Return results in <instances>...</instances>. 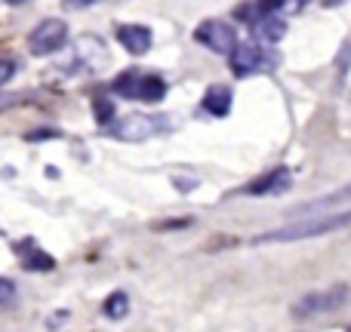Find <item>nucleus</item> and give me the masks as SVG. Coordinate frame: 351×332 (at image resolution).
<instances>
[{
    "label": "nucleus",
    "instance_id": "nucleus-10",
    "mask_svg": "<svg viewBox=\"0 0 351 332\" xmlns=\"http://www.w3.org/2000/svg\"><path fill=\"white\" fill-rule=\"evenodd\" d=\"M204 111L213 117H225L231 111V90L228 86H210L204 96Z\"/></svg>",
    "mask_w": 351,
    "mask_h": 332
},
{
    "label": "nucleus",
    "instance_id": "nucleus-17",
    "mask_svg": "<svg viewBox=\"0 0 351 332\" xmlns=\"http://www.w3.org/2000/svg\"><path fill=\"white\" fill-rule=\"evenodd\" d=\"M12 290H16V286H12V280H6V277H0V305L6 302V298L12 296Z\"/></svg>",
    "mask_w": 351,
    "mask_h": 332
},
{
    "label": "nucleus",
    "instance_id": "nucleus-8",
    "mask_svg": "<svg viewBox=\"0 0 351 332\" xmlns=\"http://www.w3.org/2000/svg\"><path fill=\"white\" fill-rule=\"evenodd\" d=\"M158 133V123L152 117H142V114H130V117H121L114 127V136L121 142H145Z\"/></svg>",
    "mask_w": 351,
    "mask_h": 332
},
{
    "label": "nucleus",
    "instance_id": "nucleus-3",
    "mask_svg": "<svg viewBox=\"0 0 351 332\" xmlns=\"http://www.w3.org/2000/svg\"><path fill=\"white\" fill-rule=\"evenodd\" d=\"M194 40L200 43V47L213 49V53L219 55H231L237 47V31L231 22H222V18H206L204 25H197L194 28Z\"/></svg>",
    "mask_w": 351,
    "mask_h": 332
},
{
    "label": "nucleus",
    "instance_id": "nucleus-6",
    "mask_svg": "<svg viewBox=\"0 0 351 332\" xmlns=\"http://www.w3.org/2000/svg\"><path fill=\"white\" fill-rule=\"evenodd\" d=\"M228 65L231 71H234V77H250V74L262 71V65H265V53H262L259 43H237L234 53L228 55Z\"/></svg>",
    "mask_w": 351,
    "mask_h": 332
},
{
    "label": "nucleus",
    "instance_id": "nucleus-5",
    "mask_svg": "<svg viewBox=\"0 0 351 332\" xmlns=\"http://www.w3.org/2000/svg\"><path fill=\"white\" fill-rule=\"evenodd\" d=\"M346 298H348L346 286H336V290H330V292H308L305 298H299V302L293 305V314L311 317V314H324V311H336L346 305Z\"/></svg>",
    "mask_w": 351,
    "mask_h": 332
},
{
    "label": "nucleus",
    "instance_id": "nucleus-9",
    "mask_svg": "<svg viewBox=\"0 0 351 332\" xmlns=\"http://www.w3.org/2000/svg\"><path fill=\"white\" fill-rule=\"evenodd\" d=\"M117 40H121V47L127 49V53L133 55H145L148 49H152V31L145 28V25H121L117 28Z\"/></svg>",
    "mask_w": 351,
    "mask_h": 332
},
{
    "label": "nucleus",
    "instance_id": "nucleus-14",
    "mask_svg": "<svg viewBox=\"0 0 351 332\" xmlns=\"http://www.w3.org/2000/svg\"><path fill=\"white\" fill-rule=\"evenodd\" d=\"M25 268H28V271H37V274L53 271V268H56V259H53V255H47L43 249L28 246V255H25Z\"/></svg>",
    "mask_w": 351,
    "mask_h": 332
},
{
    "label": "nucleus",
    "instance_id": "nucleus-12",
    "mask_svg": "<svg viewBox=\"0 0 351 332\" xmlns=\"http://www.w3.org/2000/svg\"><path fill=\"white\" fill-rule=\"evenodd\" d=\"M77 55H80V62H84V65H90V68L102 65V62H105V43L96 40V37H84V40H80V47H77Z\"/></svg>",
    "mask_w": 351,
    "mask_h": 332
},
{
    "label": "nucleus",
    "instance_id": "nucleus-11",
    "mask_svg": "<svg viewBox=\"0 0 351 332\" xmlns=\"http://www.w3.org/2000/svg\"><path fill=\"white\" fill-rule=\"evenodd\" d=\"M253 28H256V37H259L262 43H278L280 37L287 34V22L278 16V12H268L262 22L253 25Z\"/></svg>",
    "mask_w": 351,
    "mask_h": 332
},
{
    "label": "nucleus",
    "instance_id": "nucleus-16",
    "mask_svg": "<svg viewBox=\"0 0 351 332\" xmlns=\"http://www.w3.org/2000/svg\"><path fill=\"white\" fill-rule=\"evenodd\" d=\"M12 74H16V62H12V59H0V86H3Z\"/></svg>",
    "mask_w": 351,
    "mask_h": 332
},
{
    "label": "nucleus",
    "instance_id": "nucleus-1",
    "mask_svg": "<svg viewBox=\"0 0 351 332\" xmlns=\"http://www.w3.org/2000/svg\"><path fill=\"white\" fill-rule=\"evenodd\" d=\"M351 225V212H339V216H317V218H299L278 231L259 234L253 243H296V240H311V237H324L342 231Z\"/></svg>",
    "mask_w": 351,
    "mask_h": 332
},
{
    "label": "nucleus",
    "instance_id": "nucleus-4",
    "mask_svg": "<svg viewBox=\"0 0 351 332\" xmlns=\"http://www.w3.org/2000/svg\"><path fill=\"white\" fill-rule=\"evenodd\" d=\"M68 40V25L62 18H43L28 34V53L31 55H53Z\"/></svg>",
    "mask_w": 351,
    "mask_h": 332
},
{
    "label": "nucleus",
    "instance_id": "nucleus-7",
    "mask_svg": "<svg viewBox=\"0 0 351 332\" xmlns=\"http://www.w3.org/2000/svg\"><path fill=\"white\" fill-rule=\"evenodd\" d=\"M290 185H293L290 169L278 166V169H268V173H262L256 181H250L243 194H250V197H274V194L290 191Z\"/></svg>",
    "mask_w": 351,
    "mask_h": 332
},
{
    "label": "nucleus",
    "instance_id": "nucleus-18",
    "mask_svg": "<svg viewBox=\"0 0 351 332\" xmlns=\"http://www.w3.org/2000/svg\"><path fill=\"white\" fill-rule=\"evenodd\" d=\"M348 332H351V329H348Z\"/></svg>",
    "mask_w": 351,
    "mask_h": 332
},
{
    "label": "nucleus",
    "instance_id": "nucleus-2",
    "mask_svg": "<svg viewBox=\"0 0 351 332\" xmlns=\"http://www.w3.org/2000/svg\"><path fill=\"white\" fill-rule=\"evenodd\" d=\"M114 92L123 99H139V102H160V99L167 96V84L158 77V74H142L139 68H133V71L121 74V77L114 80Z\"/></svg>",
    "mask_w": 351,
    "mask_h": 332
},
{
    "label": "nucleus",
    "instance_id": "nucleus-13",
    "mask_svg": "<svg viewBox=\"0 0 351 332\" xmlns=\"http://www.w3.org/2000/svg\"><path fill=\"white\" fill-rule=\"evenodd\" d=\"M102 311H105L108 320H123V317L130 314V296L127 292H111V296L105 298Z\"/></svg>",
    "mask_w": 351,
    "mask_h": 332
},
{
    "label": "nucleus",
    "instance_id": "nucleus-15",
    "mask_svg": "<svg viewBox=\"0 0 351 332\" xmlns=\"http://www.w3.org/2000/svg\"><path fill=\"white\" fill-rule=\"evenodd\" d=\"M93 108H96V120L99 123H108L111 117H114V102H111V99H96Z\"/></svg>",
    "mask_w": 351,
    "mask_h": 332
}]
</instances>
